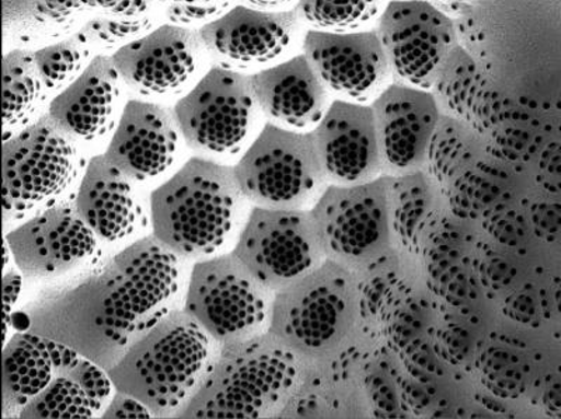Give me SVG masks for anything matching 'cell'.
I'll list each match as a JSON object with an SVG mask.
<instances>
[{
  "label": "cell",
  "instance_id": "obj_10",
  "mask_svg": "<svg viewBox=\"0 0 561 419\" xmlns=\"http://www.w3.org/2000/svg\"><path fill=\"white\" fill-rule=\"evenodd\" d=\"M260 109L252 74L214 67L173 108L185 143L194 151L234 152L252 129Z\"/></svg>",
  "mask_w": 561,
  "mask_h": 419
},
{
  "label": "cell",
  "instance_id": "obj_21",
  "mask_svg": "<svg viewBox=\"0 0 561 419\" xmlns=\"http://www.w3.org/2000/svg\"><path fill=\"white\" fill-rule=\"evenodd\" d=\"M122 82L112 57L96 55L83 73L54 97L47 116L77 141H94L114 127Z\"/></svg>",
  "mask_w": 561,
  "mask_h": 419
},
{
  "label": "cell",
  "instance_id": "obj_14",
  "mask_svg": "<svg viewBox=\"0 0 561 419\" xmlns=\"http://www.w3.org/2000/svg\"><path fill=\"white\" fill-rule=\"evenodd\" d=\"M96 237L73 201H61L9 232L4 242L24 277L53 278L93 257Z\"/></svg>",
  "mask_w": 561,
  "mask_h": 419
},
{
  "label": "cell",
  "instance_id": "obj_13",
  "mask_svg": "<svg viewBox=\"0 0 561 419\" xmlns=\"http://www.w3.org/2000/svg\"><path fill=\"white\" fill-rule=\"evenodd\" d=\"M304 54L330 93L344 102L370 106L396 79L375 30L347 34L309 30Z\"/></svg>",
  "mask_w": 561,
  "mask_h": 419
},
{
  "label": "cell",
  "instance_id": "obj_3",
  "mask_svg": "<svg viewBox=\"0 0 561 419\" xmlns=\"http://www.w3.org/2000/svg\"><path fill=\"white\" fill-rule=\"evenodd\" d=\"M304 359L272 333L219 346L179 418H275L297 393Z\"/></svg>",
  "mask_w": 561,
  "mask_h": 419
},
{
  "label": "cell",
  "instance_id": "obj_15",
  "mask_svg": "<svg viewBox=\"0 0 561 419\" xmlns=\"http://www.w3.org/2000/svg\"><path fill=\"white\" fill-rule=\"evenodd\" d=\"M204 44L195 30L163 24L112 55L127 86L140 94L178 92L197 72Z\"/></svg>",
  "mask_w": 561,
  "mask_h": 419
},
{
  "label": "cell",
  "instance_id": "obj_24",
  "mask_svg": "<svg viewBox=\"0 0 561 419\" xmlns=\"http://www.w3.org/2000/svg\"><path fill=\"white\" fill-rule=\"evenodd\" d=\"M113 387L107 371L82 357L37 394L19 418H94L107 407Z\"/></svg>",
  "mask_w": 561,
  "mask_h": 419
},
{
  "label": "cell",
  "instance_id": "obj_19",
  "mask_svg": "<svg viewBox=\"0 0 561 419\" xmlns=\"http://www.w3.org/2000/svg\"><path fill=\"white\" fill-rule=\"evenodd\" d=\"M173 112L160 104L129 100L104 156L131 179H147L172 166L179 144Z\"/></svg>",
  "mask_w": 561,
  "mask_h": 419
},
{
  "label": "cell",
  "instance_id": "obj_32",
  "mask_svg": "<svg viewBox=\"0 0 561 419\" xmlns=\"http://www.w3.org/2000/svg\"><path fill=\"white\" fill-rule=\"evenodd\" d=\"M22 277L16 272L3 273V336H8V328L10 326V313L16 303L20 291H22Z\"/></svg>",
  "mask_w": 561,
  "mask_h": 419
},
{
  "label": "cell",
  "instance_id": "obj_30",
  "mask_svg": "<svg viewBox=\"0 0 561 419\" xmlns=\"http://www.w3.org/2000/svg\"><path fill=\"white\" fill-rule=\"evenodd\" d=\"M160 12L175 26H207L229 12L232 0H157Z\"/></svg>",
  "mask_w": 561,
  "mask_h": 419
},
{
  "label": "cell",
  "instance_id": "obj_20",
  "mask_svg": "<svg viewBox=\"0 0 561 419\" xmlns=\"http://www.w3.org/2000/svg\"><path fill=\"white\" fill-rule=\"evenodd\" d=\"M252 86L265 116L294 131L318 127L333 103L305 54L252 74Z\"/></svg>",
  "mask_w": 561,
  "mask_h": 419
},
{
  "label": "cell",
  "instance_id": "obj_31",
  "mask_svg": "<svg viewBox=\"0 0 561 419\" xmlns=\"http://www.w3.org/2000/svg\"><path fill=\"white\" fill-rule=\"evenodd\" d=\"M153 414L138 398L127 393L115 391L113 400L102 412V418H152Z\"/></svg>",
  "mask_w": 561,
  "mask_h": 419
},
{
  "label": "cell",
  "instance_id": "obj_22",
  "mask_svg": "<svg viewBox=\"0 0 561 419\" xmlns=\"http://www.w3.org/2000/svg\"><path fill=\"white\" fill-rule=\"evenodd\" d=\"M80 358L64 344L30 330L10 338L3 348V417H20L37 394Z\"/></svg>",
  "mask_w": 561,
  "mask_h": 419
},
{
  "label": "cell",
  "instance_id": "obj_33",
  "mask_svg": "<svg viewBox=\"0 0 561 419\" xmlns=\"http://www.w3.org/2000/svg\"><path fill=\"white\" fill-rule=\"evenodd\" d=\"M39 2L59 22H78V14L88 10L82 0H39Z\"/></svg>",
  "mask_w": 561,
  "mask_h": 419
},
{
  "label": "cell",
  "instance_id": "obj_12",
  "mask_svg": "<svg viewBox=\"0 0 561 419\" xmlns=\"http://www.w3.org/2000/svg\"><path fill=\"white\" fill-rule=\"evenodd\" d=\"M333 186L312 209L329 257H363L382 247L393 228L392 187L382 182Z\"/></svg>",
  "mask_w": 561,
  "mask_h": 419
},
{
  "label": "cell",
  "instance_id": "obj_34",
  "mask_svg": "<svg viewBox=\"0 0 561 419\" xmlns=\"http://www.w3.org/2000/svg\"><path fill=\"white\" fill-rule=\"evenodd\" d=\"M240 3L265 12H287L297 9L299 0H240Z\"/></svg>",
  "mask_w": 561,
  "mask_h": 419
},
{
  "label": "cell",
  "instance_id": "obj_18",
  "mask_svg": "<svg viewBox=\"0 0 561 419\" xmlns=\"http://www.w3.org/2000/svg\"><path fill=\"white\" fill-rule=\"evenodd\" d=\"M370 107L386 162L399 168H417L428 162L440 124L439 104L431 90L393 82Z\"/></svg>",
  "mask_w": 561,
  "mask_h": 419
},
{
  "label": "cell",
  "instance_id": "obj_28",
  "mask_svg": "<svg viewBox=\"0 0 561 419\" xmlns=\"http://www.w3.org/2000/svg\"><path fill=\"white\" fill-rule=\"evenodd\" d=\"M92 49L87 36L78 32L34 51L35 62L47 92L61 93L70 83L77 81L93 61Z\"/></svg>",
  "mask_w": 561,
  "mask_h": 419
},
{
  "label": "cell",
  "instance_id": "obj_35",
  "mask_svg": "<svg viewBox=\"0 0 561 419\" xmlns=\"http://www.w3.org/2000/svg\"><path fill=\"white\" fill-rule=\"evenodd\" d=\"M122 2V0H82L84 8L87 9H100L102 12L104 10L113 9L117 7V4Z\"/></svg>",
  "mask_w": 561,
  "mask_h": 419
},
{
  "label": "cell",
  "instance_id": "obj_27",
  "mask_svg": "<svg viewBox=\"0 0 561 419\" xmlns=\"http://www.w3.org/2000/svg\"><path fill=\"white\" fill-rule=\"evenodd\" d=\"M389 0H299L297 12L310 30L347 34L377 28Z\"/></svg>",
  "mask_w": 561,
  "mask_h": 419
},
{
  "label": "cell",
  "instance_id": "obj_1",
  "mask_svg": "<svg viewBox=\"0 0 561 419\" xmlns=\"http://www.w3.org/2000/svg\"><path fill=\"white\" fill-rule=\"evenodd\" d=\"M28 330L108 371L145 321L137 292L113 258L44 289L28 306Z\"/></svg>",
  "mask_w": 561,
  "mask_h": 419
},
{
  "label": "cell",
  "instance_id": "obj_6",
  "mask_svg": "<svg viewBox=\"0 0 561 419\" xmlns=\"http://www.w3.org/2000/svg\"><path fill=\"white\" fill-rule=\"evenodd\" d=\"M274 298L232 252L195 264L184 312L225 346L268 333Z\"/></svg>",
  "mask_w": 561,
  "mask_h": 419
},
{
  "label": "cell",
  "instance_id": "obj_17",
  "mask_svg": "<svg viewBox=\"0 0 561 419\" xmlns=\"http://www.w3.org/2000/svg\"><path fill=\"white\" fill-rule=\"evenodd\" d=\"M300 23L297 9L265 12L239 4L198 32L205 51L225 63L248 68L275 61L287 54Z\"/></svg>",
  "mask_w": 561,
  "mask_h": 419
},
{
  "label": "cell",
  "instance_id": "obj_8",
  "mask_svg": "<svg viewBox=\"0 0 561 419\" xmlns=\"http://www.w3.org/2000/svg\"><path fill=\"white\" fill-rule=\"evenodd\" d=\"M340 269L325 259L275 292L268 333L302 359L323 357L348 330V282Z\"/></svg>",
  "mask_w": 561,
  "mask_h": 419
},
{
  "label": "cell",
  "instance_id": "obj_25",
  "mask_svg": "<svg viewBox=\"0 0 561 419\" xmlns=\"http://www.w3.org/2000/svg\"><path fill=\"white\" fill-rule=\"evenodd\" d=\"M3 126L16 128L33 118L47 92L28 49H13L3 57Z\"/></svg>",
  "mask_w": 561,
  "mask_h": 419
},
{
  "label": "cell",
  "instance_id": "obj_16",
  "mask_svg": "<svg viewBox=\"0 0 561 419\" xmlns=\"http://www.w3.org/2000/svg\"><path fill=\"white\" fill-rule=\"evenodd\" d=\"M312 132L329 178L358 184L373 182L382 172L386 159L369 104L335 98Z\"/></svg>",
  "mask_w": 561,
  "mask_h": 419
},
{
  "label": "cell",
  "instance_id": "obj_23",
  "mask_svg": "<svg viewBox=\"0 0 561 419\" xmlns=\"http://www.w3.org/2000/svg\"><path fill=\"white\" fill-rule=\"evenodd\" d=\"M73 203L94 234L108 242L129 236L142 217L134 198L131 178L104 154L94 156L84 168Z\"/></svg>",
  "mask_w": 561,
  "mask_h": 419
},
{
  "label": "cell",
  "instance_id": "obj_26",
  "mask_svg": "<svg viewBox=\"0 0 561 419\" xmlns=\"http://www.w3.org/2000/svg\"><path fill=\"white\" fill-rule=\"evenodd\" d=\"M159 10L157 0H122L117 7L89 20L80 32L92 47L119 49L150 33Z\"/></svg>",
  "mask_w": 561,
  "mask_h": 419
},
{
  "label": "cell",
  "instance_id": "obj_4",
  "mask_svg": "<svg viewBox=\"0 0 561 419\" xmlns=\"http://www.w3.org/2000/svg\"><path fill=\"white\" fill-rule=\"evenodd\" d=\"M234 167L193 158L150 196L153 236L179 257L214 253L242 208Z\"/></svg>",
  "mask_w": 561,
  "mask_h": 419
},
{
  "label": "cell",
  "instance_id": "obj_29",
  "mask_svg": "<svg viewBox=\"0 0 561 419\" xmlns=\"http://www.w3.org/2000/svg\"><path fill=\"white\" fill-rule=\"evenodd\" d=\"M4 37H12L19 47L39 45L62 38L77 22H59L39 0H4Z\"/></svg>",
  "mask_w": 561,
  "mask_h": 419
},
{
  "label": "cell",
  "instance_id": "obj_5",
  "mask_svg": "<svg viewBox=\"0 0 561 419\" xmlns=\"http://www.w3.org/2000/svg\"><path fill=\"white\" fill-rule=\"evenodd\" d=\"M83 167L78 141L48 116L4 139L3 219H22L61 202ZM38 212V213H39Z\"/></svg>",
  "mask_w": 561,
  "mask_h": 419
},
{
  "label": "cell",
  "instance_id": "obj_7",
  "mask_svg": "<svg viewBox=\"0 0 561 419\" xmlns=\"http://www.w3.org/2000/svg\"><path fill=\"white\" fill-rule=\"evenodd\" d=\"M240 189L255 207L302 209L329 178L313 132L267 124L234 166Z\"/></svg>",
  "mask_w": 561,
  "mask_h": 419
},
{
  "label": "cell",
  "instance_id": "obj_2",
  "mask_svg": "<svg viewBox=\"0 0 561 419\" xmlns=\"http://www.w3.org/2000/svg\"><path fill=\"white\" fill-rule=\"evenodd\" d=\"M187 313L163 309L145 318L108 369L115 391L144 403L157 418H179L202 387L218 347Z\"/></svg>",
  "mask_w": 561,
  "mask_h": 419
},
{
  "label": "cell",
  "instance_id": "obj_9",
  "mask_svg": "<svg viewBox=\"0 0 561 419\" xmlns=\"http://www.w3.org/2000/svg\"><path fill=\"white\" fill-rule=\"evenodd\" d=\"M233 254L274 292L328 259L312 211L304 209L254 207Z\"/></svg>",
  "mask_w": 561,
  "mask_h": 419
},
{
  "label": "cell",
  "instance_id": "obj_11",
  "mask_svg": "<svg viewBox=\"0 0 561 419\" xmlns=\"http://www.w3.org/2000/svg\"><path fill=\"white\" fill-rule=\"evenodd\" d=\"M375 32L396 79L424 90L440 81L456 45L447 14L425 0H389Z\"/></svg>",
  "mask_w": 561,
  "mask_h": 419
}]
</instances>
